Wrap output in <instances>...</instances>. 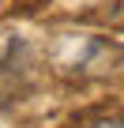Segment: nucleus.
I'll return each instance as SVG.
<instances>
[{
    "label": "nucleus",
    "instance_id": "f257e3e1",
    "mask_svg": "<svg viewBox=\"0 0 124 128\" xmlns=\"http://www.w3.org/2000/svg\"><path fill=\"white\" fill-rule=\"evenodd\" d=\"M90 128H124V117H102V120H94Z\"/></svg>",
    "mask_w": 124,
    "mask_h": 128
}]
</instances>
